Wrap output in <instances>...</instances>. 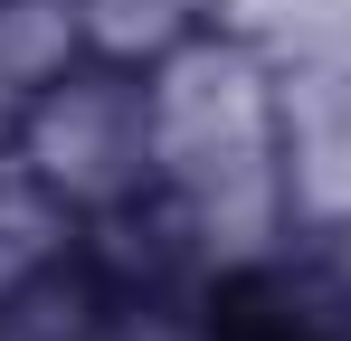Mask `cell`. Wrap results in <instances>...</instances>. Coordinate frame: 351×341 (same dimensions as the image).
Segmentation results:
<instances>
[{
  "label": "cell",
  "instance_id": "obj_5",
  "mask_svg": "<svg viewBox=\"0 0 351 341\" xmlns=\"http://www.w3.org/2000/svg\"><path fill=\"white\" fill-rule=\"evenodd\" d=\"M66 10H76V38L95 57H123V66H152L228 19V0H66Z\"/></svg>",
  "mask_w": 351,
  "mask_h": 341
},
{
  "label": "cell",
  "instance_id": "obj_4",
  "mask_svg": "<svg viewBox=\"0 0 351 341\" xmlns=\"http://www.w3.org/2000/svg\"><path fill=\"white\" fill-rule=\"evenodd\" d=\"M66 256H86V218L0 142V303L29 294L38 275H58Z\"/></svg>",
  "mask_w": 351,
  "mask_h": 341
},
{
  "label": "cell",
  "instance_id": "obj_6",
  "mask_svg": "<svg viewBox=\"0 0 351 341\" xmlns=\"http://www.w3.org/2000/svg\"><path fill=\"white\" fill-rule=\"evenodd\" d=\"M294 275L313 284V303H323V313L351 332V218L304 227V237H294Z\"/></svg>",
  "mask_w": 351,
  "mask_h": 341
},
{
  "label": "cell",
  "instance_id": "obj_2",
  "mask_svg": "<svg viewBox=\"0 0 351 341\" xmlns=\"http://www.w3.org/2000/svg\"><path fill=\"white\" fill-rule=\"evenodd\" d=\"M10 152L58 190L86 227L152 209V76L76 48L10 114Z\"/></svg>",
  "mask_w": 351,
  "mask_h": 341
},
{
  "label": "cell",
  "instance_id": "obj_1",
  "mask_svg": "<svg viewBox=\"0 0 351 341\" xmlns=\"http://www.w3.org/2000/svg\"><path fill=\"white\" fill-rule=\"evenodd\" d=\"M152 218L209 284L266 275L294 256V170H285V76L256 29H199L152 57Z\"/></svg>",
  "mask_w": 351,
  "mask_h": 341
},
{
  "label": "cell",
  "instance_id": "obj_3",
  "mask_svg": "<svg viewBox=\"0 0 351 341\" xmlns=\"http://www.w3.org/2000/svg\"><path fill=\"white\" fill-rule=\"evenodd\" d=\"M276 76H285L294 218H351V57H276Z\"/></svg>",
  "mask_w": 351,
  "mask_h": 341
}]
</instances>
